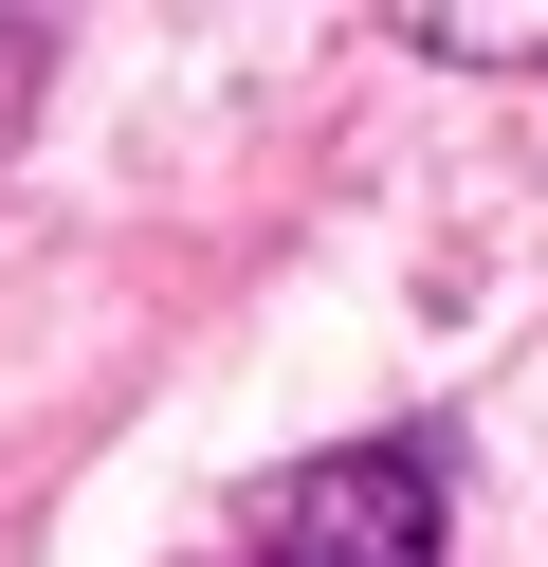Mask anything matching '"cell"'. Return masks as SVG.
Here are the masks:
<instances>
[{"label":"cell","mask_w":548,"mask_h":567,"mask_svg":"<svg viewBox=\"0 0 548 567\" xmlns=\"http://www.w3.org/2000/svg\"><path fill=\"white\" fill-rule=\"evenodd\" d=\"M238 549H256V567H438V494H421V457L348 440V457H311V476L256 494Z\"/></svg>","instance_id":"obj_1"},{"label":"cell","mask_w":548,"mask_h":567,"mask_svg":"<svg viewBox=\"0 0 548 567\" xmlns=\"http://www.w3.org/2000/svg\"><path fill=\"white\" fill-rule=\"evenodd\" d=\"M19 92H37V19H0V128H19Z\"/></svg>","instance_id":"obj_2"}]
</instances>
